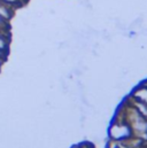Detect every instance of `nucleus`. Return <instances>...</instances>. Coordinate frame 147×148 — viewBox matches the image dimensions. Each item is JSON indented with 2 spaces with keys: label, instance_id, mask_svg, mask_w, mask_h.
I'll list each match as a JSON object with an SVG mask.
<instances>
[{
  "label": "nucleus",
  "instance_id": "nucleus-1",
  "mask_svg": "<svg viewBox=\"0 0 147 148\" xmlns=\"http://www.w3.org/2000/svg\"><path fill=\"white\" fill-rule=\"evenodd\" d=\"M132 136V131L130 125L124 121H116L110 125L109 137L111 140L118 141L123 139H129Z\"/></svg>",
  "mask_w": 147,
  "mask_h": 148
},
{
  "label": "nucleus",
  "instance_id": "nucleus-2",
  "mask_svg": "<svg viewBox=\"0 0 147 148\" xmlns=\"http://www.w3.org/2000/svg\"><path fill=\"white\" fill-rule=\"evenodd\" d=\"M14 14H15V8L0 1V17L6 21V22H10V20L14 17Z\"/></svg>",
  "mask_w": 147,
  "mask_h": 148
},
{
  "label": "nucleus",
  "instance_id": "nucleus-3",
  "mask_svg": "<svg viewBox=\"0 0 147 148\" xmlns=\"http://www.w3.org/2000/svg\"><path fill=\"white\" fill-rule=\"evenodd\" d=\"M0 1H2V2L7 3V5L12 6V7H14L15 9L21 7V6H23L27 2V0H0Z\"/></svg>",
  "mask_w": 147,
  "mask_h": 148
},
{
  "label": "nucleus",
  "instance_id": "nucleus-4",
  "mask_svg": "<svg viewBox=\"0 0 147 148\" xmlns=\"http://www.w3.org/2000/svg\"><path fill=\"white\" fill-rule=\"evenodd\" d=\"M0 31H3V32H9V23L3 21L1 17H0Z\"/></svg>",
  "mask_w": 147,
  "mask_h": 148
},
{
  "label": "nucleus",
  "instance_id": "nucleus-5",
  "mask_svg": "<svg viewBox=\"0 0 147 148\" xmlns=\"http://www.w3.org/2000/svg\"><path fill=\"white\" fill-rule=\"evenodd\" d=\"M1 64H2V59L0 58V68H1Z\"/></svg>",
  "mask_w": 147,
  "mask_h": 148
},
{
  "label": "nucleus",
  "instance_id": "nucleus-6",
  "mask_svg": "<svg viewBox=\"0 0 147 148\" xmlns=\"http://www.w3.org/2000/svg\"><path fill=\"white\" fill-rule=\"evenodd\" d=\"M27 1H28V0H27Z\"/></svg>",
  "mask_w": 147,
  "mask_h": 148
}]
</instances>
